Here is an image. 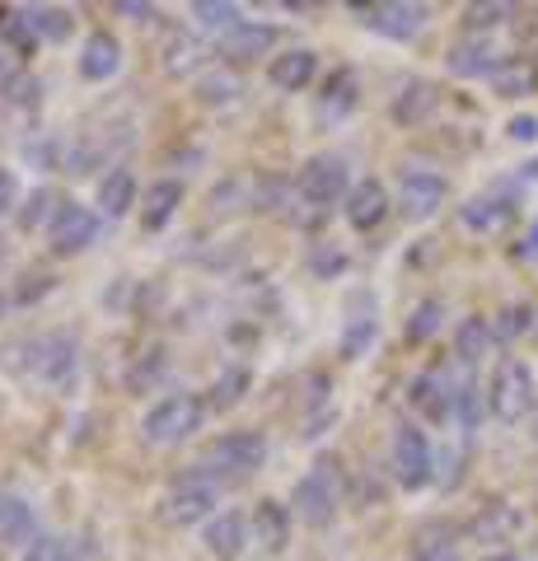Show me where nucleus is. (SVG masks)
<instances>
[{"mask_svg": "<svg viewBox=\"0 0 538 561\" xmlns=\"http://www.w3.org/2000/svg\"><path fill=\"white\" fill-rule=\"evenodd\" d=\"M206 552H211L216 561H239L244 557V548L253 542L249 534V519L239 515V511H220L216 519H206Z\"/></svg>", "mask_w": 538, "mask_h": 561, "instance_id": "f8f14e48", "label": "nucleus"}, {"mask_svg": "<svg viewBox=\"0 0 538 561\" xmlns=\"http://www.w3.org/2000/svg\"><path fill=\"white\" fill-rule=\"evenodd\" d=\"M28 365L24 375H33L47 389H71L76 375H80V346L71 332H47V337H28Z\"/></svg>", "mask_w": 538, "mask_h": 561, "instance_id": "39448f33", "label": "nucleus"}, {"mask_svg": "<svg viewBox=\"0 0 538 561\" xmlns=\"http://www.w3.org/2000/svg\"><path fill=\"white\" fill-rule=\"evenodd\" d=\"M506 136L511 140H538V117H529V113L525 117H511L506 122Z\"/></svg>", "mask_w": 538, "mask_h": 561, "instance_id": "c03bdc74", "label": "nucleus"}, {"mask_svg": "<svg viewBox=\"0 0 538 561\" xmlns=\"http://www.w3.org/2000/svg\"><path fill=\"white\" fill-rule=\"evenodd\" d=\"M24 561H71V548H66V538L38 534V542H28L24 548Z\"/></svg>", "mask_w": 538, "mask_h": 561, "instance_id": "a19ab883", "label": "nucleus"}, {"mask_svg": "<svg viewBox=\"0 0 538 561\" xmlns=\"http://www.w3.org/2000/svg\"><path fill=\"white\" fill-rule=\"evenodd\" d=\"M276 33L272 24H257V20H244V24H234L230 33H220V57L225 61H253V57H267V51L276 47Z\"/></svg>", "mask_w": 538, "mask_h": 561, "instance_id": "4468645a", "label": "nucleus"}, {"mask_svg": "<svg viewBox=\"0 0 538 561\" xmlns=\"http://www.w3.org/2000/svg\"><path fill=\"white\" fill-rule=\"evenodd\" d=\"M267 463V435L263 431H230L202 449V468L220 482H244Z\"/></svg>", "mask_w": 538, "mask_h": 561, "instance_id": "7ed1b4c3", "label": "nucleus"}, {"mask_svg": "<svg viewBox=\"0 0 538 561\" xmlns=\"http://www.w3.org/2000/svg\"><path fill=\"white\" fill-rule=\"evenodd\" d=\"M482 561H519L515 552H496V557H482Z\"/></svg>", "mask_w": 538, "mask_h": 561, "instance_id": "de8ad7c7", "label": "nucleus"}, {"mask_svg": "<svg viewBox=\"0 0 538 561\" xmlns=\"http://www.w3.org/2000/svg\"><path fill=\"white\" fill-rule=\"evenodd\" d=\"M455 389H459V383H455ZM408 398H412V408H422L426 416H436V421H449V416H455V393H449V383H445L440 370L416 375Z\"/></svg>", "mask_w": 538, "mask_h": 561, "instance_id": "4be33fe9", "label": "nucleus"}, {"mask_svg": "<svg viewBox=\"0 0 538 561\" xmlns=\"http://www.w3.org/2000/svg\"><path fill=\"white\" fill-rule=\"evenodd\" d=\"M519 257H538V220L529 225V234H525V243H519Z\"/></svg>", "mask_w": 538, "mask_h": 561, "instance_id": "49530a36", "label": "nucleus"}, {"mask_svg": "<svg viewBox=\"0 0 538 561\" xmlns=\"http://www.w3.org/2000/svg\"><path fill=\"white\" fill-rule=\"evenodd\" d=\"M445 66H449V76H459V80H478V76L492 80L501 57L492 51L488 38H463V43H455V47L445 51Z\"/></svg>", "mask_w": 538, "mask_h": 561, "instance_id": "2eb2a0df", "label": "nucleus"}, {"mask_svg": "<svg viewBox=\"0 0 538 561\" xmlns=\"http://www.w3.org/2000/svg\"><path fill=\"white\" fill-rule=\"evenodd\" d=\"M0 538L5 542H20V548H28V542H38V519H33V505L24 496H0Z\"/></svg>", "mask_w": 538, "mask_h": 561, "instance_id": "b1692460", "label": "nucleus"}, {"mask_svg": "<svg viewBox=\"0 0 538 561\" xmlns=\"http://www.w3.org/2000/svg\"><path fill=\"white\" fill-rule=\"evenodd\" d=\"M375 332H379V323H375V313L370 319H346V332H342V360H360L366 356V346L375 342Z\"/></svg>", "mask_w": 538, "mask_h": 561, "instance_id": "4c0bfd02", "label": "nucleus"}, {"mask_svg": "<svg viewBox=\"0 0 538 561\" xmlns=\"http://www.w3.org/2000/svg\"><path fill=\"white\" fill-rule=\"evenodd\" d=\"M342 491H346V482H342V463H337V459H319L300 482H295L290 505H295V515H300L309 529H328V524L337 519Z\"/></svg>", "mask_w": 538, "mask_h": 561, "instance_id": "f257e3e1", "label": "nucleus"}, {"mask_svg": "<svg viewBox=\"0 0 538 561\" xmlns=\"http://www.w3.org/2000/svg\"><path fill=\"white\" fill-rule=\"evenodd\" d=\"M385 216H389V192H385V183H379V179H360L352 187V197H346V225L360 230V234H370V230L385 225Z\"/></svg>", "mask_w": 538, "mask_h": 561, "instance_id": "ddd939ff", "label": "nucleus"}, {"mask_svg": "<svg viewBox=\"0 0 538 561\" xmlns=\"http://www.w3.org/2000/svg\"><path fill=\"white\" fill-rule=\"evenodd\" d=\"M525 179H538V160H529V164H525Z\"/></svg>", "mask_w": 538, "mask_h": 561, "instance_id": "09e8293b", "label": "nucleus"}, {"mask_svg": "<svg viewBox=\"0 0 538 561\" xmlns=\"http://www.w3.org/2000/svg\"><path fill=\"white\" fill-rule=\"evenodd\" d=\"M179 206H183V183H173V179L150 183L141 197V225L146 230H164V225L179 216Z\"/></svg>", "mask_w": 538, "mask_h": 561, "instance_id": "5701e85b", "label": "nucleus"}, {"mask_svg": "<svg viewBox=\"0 0 538 561\" xmlns=\"http://www.w3.org/2000/svg\"><path fill=\"white\" fill-rule=\"evenodd\" d=\"M14 206H20V179H14L10 169H0V220H5Z\"/></svg>", "mask_w": 538, "mask_h": 561, "instance_id": "37998d69", "label": "nucleus"}, {"mask_svg": "<svg viewBox=\"0 0 538 561\" xmlns=\"http://www.w3.org/2000/svg\"><path fill=\"white\" fill-rule=\"evenodd\" d=\"M0 94H5L10 103H28V108H33V103H38V80H33V76H10Z\"/></svg>", "mask_w": 538, "mask_h": 561, "instance_id": "79ce46f5", "label": "nucleus"}, {"mask_svg": "<svg viewBox=\"0 0 538 561\" xmlns=\"http://www.w3.org/2000/svg\"><path fill=\"white\" fill-rule=\"evenodd\" d=\"M352 14H360V24H370L375 33H385L393 43H408L426 28V5H412V0H389V5H346Z\"/></svg>", "mask_w": 538, "mask_h": 561, "instance_id": "9d476101", "label": "nucleus"}, {"mask_svg": "<svg viewBox=\"0 0 538 561\" xmlns=\"http://www.w3.org/2000/svg\"><path fill=\"white\" fill-rule=\"evenodd\" d=\"M117 14H127V20H136V24H150L154 20V5H136V0H123Z\"/></svg>", "mask_w": 538, "mask_h": 561, "instance_id": "a18cd8bd", "label": "nucleus"}, {"mask_svg": "<svg viewBox=\"0 0 538 561\" xmlns=\"http://www.w3.org/2000/svg\"><path fill=\"white\" fill-rule=\"evenodd\" d=\"M506 20H515V5H506V0H478V5H463V28H468V38H482V33L501 28Z\"/></svg>", "mask_w": 538, "mask_h": 561, "instance_id": "7c9ffc66", "label": "nucleus"}, {"mask_svg": "<svg viewBox=\"0 0 538 561\" xmlns=\"http://www.w3.org/2000/svg\"><path fill=\"white\" fill-rule=\"evenodd\" d=\"M193 14L202 28H216V33H230L234 24H244V10L230 5V0H197Z\"/></svg>", "mask_w": 538, "mask_h": 561, "instance_id": "f704fd0d", "label": "nucleus"}, {"mask_svg": "<svg viewBox=\"0 0 538 561\" xmlns=\"http://www.w3.org/2000/svg\"><path fill=\"white\" fill-rule=\"evenodd\" d=\"M459 220L463 230H478V234H492L511 220V202L506 197H473L468 206H459Z\"/></svg>", "mask_w": 538, "mask_h": 561, "instance_id": "c85d7f7f", "label": "nucleus"}, {"mask_svg": "<svg viewBox=\"0 0 538 561\" xmlns=\"http://www.w3.org/2000/svg\"><path fill=\"white\" fill-rule=\"evenodd\" d=\"M309 267H314L319 276H342L346 272V253L333 249V243H314V249H309Z\"/></svg>", "mask_w": 538, "mask_h": 561, "instance_id": "ea45409f", "label": "nucleus"}, {"mask_svg": "<svg viewBox=\"0 0 538 561\" xmlns=\"http://www.w3.org/2000/svg\"><path fill=\"white\" fill-rule=\"evenodd\" d=\"M164 70L169 76H202V47L193 33H169V43H164Z\"/></svg>", "mask_w": 538, "mask_h": 561, "instance_id": "2f4dec72", "label": "nucleus"}, {"mask_svg": "<svg viewBox=\"0 0 538 561\" xmlns=\"http://www.w3.org/2000/svg\"><path fill=\"white\" fill-rule=\"evenodd\" d=\"M94 239H99V210L80 206V202H61V206H57V216H51V225H47L51 253L71 257V253H84V249H90Z\"/></svg>", "mask_w": 538, "mask_h": 561, "instance_id": "1a4fd4ad", "label": "nucleus"}, {"mask_svg": "<svg viewBox=\"0 0 538 561\" xmlns=\"http://www.w3.org/2000/svg\"><path fill=\"white\" fill-rule=\"evenodd\" d=\"M492 342H496V337H492V323L478 319V313L455 328V356H459L463 365H478V360L492 351Z\"/></svg>", "mask_w": 538, "mask_h": 561, "instance_id": "c756f323", "label": "nucleus"}, {"mask_svg": "<svg viewBox=\"0 0 538 561\" xmlns=\"http://www.w3.org/2000/svg\"><path fill=\"white\" fill-rule=\"evenodd\" d=\"M0 313H5V300H0Z\"/></svg>", "mask_w": 538, "mask_h": 561, "instance_id": "8fccbe9b", "label": "nucleus"}, {"mask_svg": "<svg viewBox=\"0 0 538 561\" xmlns=\"http://www.w3.org/2000/svg\"><path fill=\"white\" fill-rule=\"evenodd\" d=\"M20 24L33 43H66L76 28V14L57 10V5H28V10H20Z\"/></svg>", "mask_w": 538, "mask_h": 561, "instance_id": "aec40b11", "label": "nucleus"}, {"mask_svg": "<svg viewBox=\"0 0 538 561\" xmlns=\"http://www.w3.org/2000/svg\"><path fill=\"white\" fill-rule=\"evenodd\" d=\"M136 206V173L131 169H113L99 179V210L108 220H123L127 210Z\"/></svg>", "mask_w": 538, "mask_h": 561, "instance_id": "393cba45", "label": "nucleus"}, {"mask_svg": "<svg viewBox=\"0 0 538 561\" xmlns=\"http://www.w3.org/2000/svg\"><path fill=\"white\" fill-rule=\"evenodd\" d=\"M249 534H253V542L263 552H282L286 542H290V515H286V505L257 501L253 505V519H249Z\"/></svg>", "mask_w": 538, "mask_h": 561, "instance_id": "6ab92c4d", "label": "nucleus"}, {"mask_svg": "<svg viewBox=\"0 0 538 561\" xmlns=\"http://www.w3.org/2000/svg\"><path fill=\"white\" fill-rule=\"evenodd\" d=\"M239 94H244V84H239L234 70L216 66V70H202V76H197V99L202 103H230Z\"/></svg>", "mask_w": 538, "mask_h": 561, "instance_id": "473e14b6", "label": "nucleus"}, {"mask_svg": "<svg viewBox=\"0 0 538 561\" xmlns=\"http://www.w3.org/2000/svg\"><path fill=\"white\" fill-rule=\"evenodd\" d=\"M515 529H519V511H515V505H506V501H492L488 511L468 524V534H473L478 542H506Z\"/></svg>", "mask_w": 538, "mask_h": 561, "instance_id": "bb28decb", "label": "nucleus"}, {"mask_svg": "<svg viewBox=\"0 0 538 561\" xmlns=\"http://www.w3.org/2000/svg\"><path fill=\"white\" fill-rule=\"evenodd\" d=\"M202 416H206V398L179 389V393L160 398V402H154V408L146 412L141 435H146V445H154V449L183 445L193 431H202Z\"/></svg>", "mask_w": 538, "mask_h": 561, "instance_id": "f03ea898", "label": "nucleus"}, {"mask_svg": "<svg viewBox=\"0 0 538 561\" xmlns=\"http://www.w3.org/2000/svg\"><path fill=\"white\" fill-rule=\"evenodd\" d=\"M529 328H534V309L529 305H506L492 319V337L496 342H515V337H525Z\"/></svg>", "mask_w": 538, "mask_h": 561, "instance_id": "e433bc0d", "label": "nucleus"}, {"mask_svg": "<svg viewBox=\"0 0 538 561\" xmlns=\"http://www.w3.org/2000/svg\"><path fill=\"white\" fill-rule=\"evenodd\" d=\"M534 440H538V426H534Z\"/></svg>", "mask_w": 538, "mask_h": 561, "instance_id": "3c124183", "label": "nucleus"}, {"mask_svg": "<svg viewBox=\"0 0 538 561\" xmlns=\"http://www.w3.org/2000/svg\"><path fill=\"white\" fill-rule=\"evenodd\" d=\"M314 70H319V57L309 47H290L282 51V57H272L267 66V80H272V90H282V94H300L309 80H314Z\"/></svg>", "mask_w": 538, "mask_h": 561, "instance_id": "dca6fc26", "label": "nucleus"}, {"mask_svg": "<svg viewBox=\"0 0 538 561\" xmlns=\"http://www.w3.org/2000/svg\"><path fill=\"white\" fill-rule=\"evenodd\" d=\"M117 66H123V43H117L113 33H103V28L90 33V38H84V51H80V76L103 84V80L117 76Z\"/></svg>", "mask_w": 538, "mask_h": 561, "instance_id": "f3484780", "label": "nucleus"}, {"mask_svg": "<svg viewBox=\"0 0 538 561\" xmlns=\"http://www.w3.org/2000/svg\"><path fill=\"white\" fill-rule=\"evenodd\" d=\"M295 192H300L305 206H314L323 216L328 206L352 197V169H346L342 154H314V160L300 169V179H295Z\"/></svg>", "mask_w": 538, "mask_h": 561, "instance_id": "6e6552de", "label": "nucleus"}, {"mask_svg": "<svg viewBox=\"0 0 538 561\" xmlns=\"http://www.w3.org/2000/svg\"><path fill=\"white\" fill-rule=\"evenodd\" d=\"M492 90L501 99H525L538 90V66H529L525 57H511V61H501L496 66V76H492Z\"/></svg>", "mask_w": 538, "mask_h": 561, "instance_id": "cd10ccee", "label": "nucleus"}, {"mask_svg": "<svg viewBox=\"0 0 538 561\" xmlns=\"http://www.w3.org/2000/svg\"><path fill=\"white\" fill-rule=\"evenodd\" d=\"M412 561H459V529L449 519H431L412 534Z\"/></svg>", "mask_w": 538, "mask_h": 561, "instance_id": "a211bd4d", "label": "nucleus"}, {"mask_svg": "<svg viewBox=\"0 0 538 561\" xmlns=\"http://www.w3.org/2000/svg\"><path fill=\"white\" fill-rule=\"evenodd\" d=\"M440 323H445V305L440 300H422L412 309V319H408V342H426V337H436L440 332Z\"/></svg>", "mask_w": 538, "mask_h": 561, "instance_id": "c9c22d12", "label": "nucleus"}, {"mask_svg": "<svg viewBox=\"0 0 538 561\" xmlns=\"http://www.w3.org/2000/svg\"><path fill=\"white\" fill-rule=\"evenodd\" d=\"M356 108V70H333L328 76V84H323V99H319V117H328V122H337V117H346Z\"/></svg>", "mask_w": 538, "mask_h": 561, "instance_id": "a878e982", "label": "nucleus"}, {"mask_svg": "<svg viewBox=\"0 0 538 561\" xmlns=\"http://www.w3.org/2000/svg\"><path fill=\"white\" fill-rule=\"evenodd\" d=\"M440 108V90L431 80H412V84H403V94L393 99V122H403V127H422V122Z\"/></svg>", "mask_w": 538, "mask_h": 561, "instance_id": "412c9836", "label": "nucleus"}, {"mask_svg": "<svg viewBox=\"0 0 538 561\" xmlns=\"http://www.w3.org/2000/svg\"><path fill=\"white\" fill-rule=\"evenodd\" d=\"M220 478H211L202 463L197 468H187V472H179V478L169 482V491H164V519L169 524H202V519H216V501H220Z\"/></svg>", "mask_w": 538, "mask_h": 561, "instance_id": "20e7f679", "label": "nucleus"}, {"mask_svg": "<svg viewBox=\"0 0 538 561\" xmlns=\"http://www.w3.org/2000/svg\"><path fill=\"white\" fill-rule=\"evenodd\" d=\"M51 216H57V206H51V192L47 187H38L20 206V225H24V230H43V225H51Z\"/></svg>", "mask_w": 538, "mask_h": 561, "instance_id": "58836bf2", "label": "nucleus"}, {"mask_svg": "<svg viewBox=\"0 0 538 561\" xmlns=\"http://www.w3.org/2000/svg\"><path fill=\"white\" fill-rule=\"evenodd\" d=\"M249 383H253V379H249L244 365H225L220 379H216V389H211V408H216V412L239 408V398H244Z\"/></svg>", "mask_w": 538, "mask_h": 561, "instance_id": "72a5a7b5", "label": "nucleus"}, {"mask_svg": "<svg viewBox=\"0 0 538 561\" xmlns=\"http://www.w3.org/2000/svg\"><path fill=\"white\" fill-rule=\"evenodd\" d=\"M488 408L501 426H515L534 412V370L519 356H501L492 370V389H488Z\"/></svg>", "mask_w": 538, "mask_h": 561, "instance_id": "423d86ee", "label": "nucleus"}, {"mask_svg": "<svg viewBox=\"0 0 538 561\" xmlns=\"http://www.w3.org/2000/svg\"><path fill=\"white\" fill-rule=\"evenodd\" d=\"M389 468H393V482L403 491H422L431 478H436V454H431V440L422 426H403L393 431V449H389Z\"/></svg>", "mask_w": 538, "mask_h": 561, "instance_id": "0eeeda50", "label": "nucleus"}, {"mask_svg": "<svg viewBox=\"0 0 538 561\" xmlns=\"http://www.w3.org/2000/svg\"><path fill=\"white\" fill-rule=\"evenodd\" d=\"M445 206V179L431 169H398V210L408 220H431Z\"/></svg>", "mask_w": 538, "mask_h": 561, "instance_id": "9b49d317", "label": "nucleus"}]
</instances>
